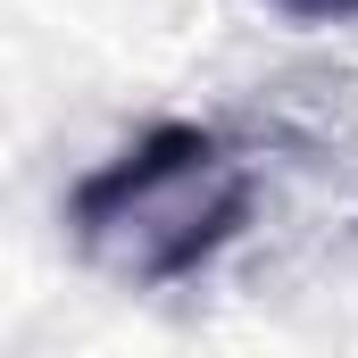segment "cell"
Returning <instances> with one entry per match:
<instances>
[{
    "label": "cell",
    "instance_id": "1",
    "mask_svg": "<svg viewBox=\"0 0 358 358\" xmlns=\"http://www.w3.org/2000/svg\"><path fill=\"white\" fill-rule=\"evenodd\" d=\"M250 200H259V176L225 134L150 125L134 150H117L108 167H92L76 183L67 225L100 275L159 292V283H183L208 267L250 225Z\"/></svg>",
    "mask_w": 358,
    "mask_h": 358
},
{
    "label": "cell",
    "instance_id": "2",
    "mask_svg": "<svg viewBox=\"0 0 358 358\" xmlns=\"http://www.w3.org/2000/svg\"><path fill=\"white\" fill-rule=\"evenodd\" d=\"M267 8L292 25H358V0H267Z\"/></svg>",
    "mask_w": 358,
    "mask_h": 358
}]
</instances>
